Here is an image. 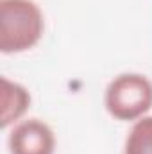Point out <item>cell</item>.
Segmentation results:
<instances>
[{"label":"cell","mask_w":152,"mask_h":154,"mask_svg":"<svg viewBox=\"0 0 152 154\" xmlns=\"http://www.w3.org/2000/svg\"><path fill=\"white\" fill-rule=\"evenodd\" d=\"M45 32V16L34 0H0V52L34 48Z\"/></svg>","instance_id":"obj_1"},{"label":"cell","mask_w":152,"mask_h":154,"mask_svg":"<svg viewBox=\"0 0 152 154\" xmlns=\"http://www.w3.org/2000/svg\"><path fill=\"white\" fill-rule=\"evenodd\" d=\"M122 154H152V116H143L132 122Z\"/></svg>","instance_id":"obj_5"},{"label":"cell","mask_w":152,"mask_h":154,"mask_svg":"<svg viewBox=\"0 0 152 154\" xmlns=\"http://www.w3.org/2000/svg\"><path fill=\"white\" fill-rule=\"evenodd\" d=\"M104 106L118 122H136L152 109V81L143 74L125 72L108 84Z\"/></svg>","instance_id":"obj_2"},{"label":"cell","mask_w":152,"mask_h":154,"mask_svg":"<svg viewBox=\"0 0 152 154\" xmlns=\"http://www.w3.org/2000/svg\"><path fill=\"white\" fill-rule=\"evenodd\" d=\"M7 147L9 154H54L56 134L41 118H25L13 125Z\"/></svg>","instance_id":"obj_3"},{"label":"cell","mask_w":152,"mask_h":154,"mask_svg":"<svg viewBox=\"0 0 152 154\" xmlns=\"http://www.w3.org/2000/svg\"><path fill=\"white\" fill-rule=\"evenodd\" d=\"M0 84H2V90H0V104H2L0 125H2V129H7L9 125H14L23 118V115L31 108L32 99H31L29 90L20 82H14L7 77H2Z\"/></svg>","instance_id":"obj_4"}]
</instances>
